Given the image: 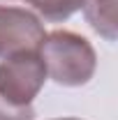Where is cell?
Returning a JSON list of instances; mask_svg holds the SVG:
<instances>
[{
  "label": "cell",
  "mask_w": 118,
  "mask_h": 120,
  "mask_svg": "<svg viewBox=\"0 0 118 120\" xmlns=\"http://www.w3.org/2000/svg\"><path fill=\"white\" fill-rule=\"evenodd\" d=\"M37 51L44 60L46 76L58 86L79 88L95 76L97 53L83 35H76L72 30L46 32Z\"/></svg>",
  "instance_id": "6da1fadb"
},
{
  "label": "cell",
  "mask_w": 118,
  "mask_h": 120,
  "mask_svg": "<svg viewBox=\"0 0 118 120\" xmlns=\"http://www.w3.org/2000/svg\"><path fill=\"white\" fill-rule=\"evenodd\" d=\"M46 79L44 60L37 49L16 51L0 60V97L12 106H32Z\"/></svg>",
  "instance_id": "7a4b0ae2"
},
{
  "label": "cell",
  "mask_w": 118,
  "mask_h": 120,
  "mask_svg": "<svg viewBox=\"0 0 118 120\" xmlns=\"http://www.w3.org/2000/svg\"><path fill=\"white\" fill-rule=\"evenodd\" d=\"M46 30L37 14L26 7L0 5V60L16 51L39 49Z\"/></svg>",
  "instance_id": "3957f363"
},
{
  "label": "cell",
  "mask_w": 118,
  "mask_h": 120,
  "mask_svg": "<svg viewBox=\"0 0 118 120\" xmlns=\"http://www.w3.org/2000/svg\"><path fill=\"white\" fill-rule=\"evenodd\" d=\"M81 9H83V16H86L88 26L102 39L116 42V37H118L116 0H83Z\"/></svg>",
  "instance_id": "277c9868"
},
{
  "label": "cell",
  "mask_w": 118,
  "mask_h": 120,
  "mask_svg": "<svg viewBox=\"0 0 118 120\" xmlns=\"http://www.w3.org/2000/svg\"><path fill=\"white\" fill-rule=\"evenodd\" d=\"M21 2H26L30 12L37 14L39 19L51 23H63L81 9L83 0H21Z\"/></svg>",
  "instance_id": "5b68a950"
},
{
  "label": "cell",
  "mask_w": 118,
  "mask_h": 120,
  "mask_svg": "<svg viewBox=\"0 0 118 120\" xmlns=\"http://www.w3.org/2000/svg\"><path fill=\"white\" fill-rule=\"evenodd\" d=\"M0 120H35L32 106H12L0 97Z\"/></svg>",
  "instance_id": "8992f818"
},
{
  "label": "cell",
  "mask_w": 118,
  "mask_h": 120,
  "mask_svg": "<svg viewBox=\"0 0 118 120\" xmlns=\"http://www.w3.org/2000/svg\"><path fill=\"white\" fill-rule=\"evenodd\" d=\"M53 120H81V118H53Z\"/></svg>",
  "instance_id": "52a82bcc"
}]
</instances>
